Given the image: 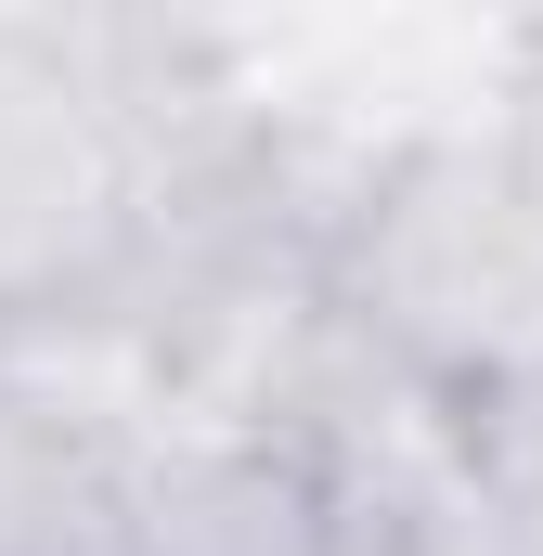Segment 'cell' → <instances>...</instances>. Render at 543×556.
<instances>
[{"instance_id":"1","label":"cell","mask_w":543,"mask_h":556,"mask_svg":"<svg viewBox=\"0 0 543 556\" xmlns=\"http://www.w3.org/2000/svg\"><path fill=\"white\" fill-rule=\"evenodd\" d=\"M142 220V13H0V324L91 298Z\"/></svg>"},{"instance_id":"2","label":"cell","mask_w":543,"mask_h":556,"mask_svg":"<svg viewBox=\"0 0 543 556\" xmlns=\"http://www.w3.org/2000/svg\"><path fill=\"white\" fill-rule=\"evenodd\" d=\"M130 556H337V505L298 453L272 440H207L142 479Z\"/></svg>"},{"instance_id":"3","label":"cell","mask_w":543,"mask_h":556,"mask_svg":"<svg viewBox=\"0 0 543 556\" xmlns=\"http://www.w3.org/2000/svg\"><path fill=\"white\" fill-rule=\"evenodd\" d=\"M142 466L65 402L0 376V556H130Z\"/></svg>"},{"instance_id":"4","label":"cell","mask_w":543,"mask_h":556,"mask_svg":"<svg viewBox=\"0 0 543 556\" xmlns=\"http://www.w3.org/2000/svg\"><path fill=\"white\" fill-rule=\"evenodd\" d=\"M466 453H479V505L543 556V363L466 402Z\"/></svg>"},{"instance_id":"5","label":"cell","mask_w":543,"mask_h":556,"mask_svg":"<svg viewBox=\"0 0 543 556\" xmlns=\"http://www.w3.org/2000/svg\"><path fill=\"white\" fill-rule=\"evenodd\" d=\"M337 556H427L402 518H337Z\"/></svg>"}]
</instances>
